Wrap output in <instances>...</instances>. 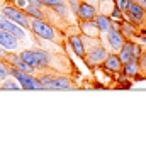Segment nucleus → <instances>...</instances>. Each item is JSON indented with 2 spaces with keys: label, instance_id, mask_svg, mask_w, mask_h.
Segmentation results:
<instances>
[{
  "label": "nucleus",
  "instance_id": "obj_1",
  "mask_svg": "<svg viewBox=\"0 0 146 149\" xmlns=\"http://www.w3.org/2000/svg\"><path fill=\"white\" fill-rule=\"evenodd\" d=\"M19 56L31 65L36 71H43V70H51L55 61L58 59V56L46 51V49H41V47H34V49H24L20 51Z\"/></svg>",
  "mask_w": 146,
  "mask_h": 149
},
{
  "label": "nucleus",
  "instance_id": "obj_2",
  "mask_svg": "<svg viewBox=\"0 0 146 149\" xmlns=\"http://www.w3.org/2000/svg\"><path fill=\"white\" fill-rule=\"evenodd\" d=\"M29 31L41 41H49V42H58V44H63L65 36L61 32V29L55 27L49 20L44 19H31V26Z\"/></svg>",
  "mask_w": 146,
  "mask_h": 149
},
{
  "label": "nucleus",
  "instance_id": "obj_3",
  "mask_svg": "<svg viewBox=\"0 0 146 149\" xmlns=\"http://www.w3.org/2000/svg\"><path fill=\"white\" fill-rule=\"evenodd\" d=\"M44 90H75L77 85L70 76L56 73H43L37 76Z\"/></svg>",
  "mask_w": 146,
  "mask_h": 149
},
{
  "label": "nucleus",
  "instance_id": "obj_4",
  "mask_svg": "<svg viewBox=\"0 0 146 149\" xmlns=\"http://www.w3.org/2000/svg\"><path fill=\"white\" fill-rule=\"evenodd\" d=\"M9 76L17 80V83L20 85L22 90H44L43 83L39 81L37 76H34V73H26V71H20V70L9 65Z\"/></svg>",
  "mask_w": 146,
  "mask_h": 149
},
{
  "label": "nucleus",
  "instance_id": "obj_5",
  "mask_svg": "<svg viewBox=\"0 0 146 149\" xmlns=\"http://www.w3.org/2000/svg\"><path fill=\"white\" fill-rule=\"evenodd\" d=\"M2 15L7 17L9 20H12V22H15V24H19L20 27L26 29V31H27L29 26H31V17H29L22 9H19V7L12 5V3H7V2H5V3L2 5Z\"/></svg>",
  "mask_w": 146,
  "mask_h": 149
},
{
  "label": "nucleus",
  "instance_id": "obj_6",
  "mask_svg": "<svg viewBox=\"0 0 146 149\" xmlns=\"http://www.w3.org/2000/svg\"><path fill=\"white\" fill-rule=\"evenodd\" d=\"M107 54H109L107 47L102 46L100 42L97 41V44H92L90 49H87V54L83 58V61L87 63L88 68H97V66H100V63L105 59Z\"/></svg>",
  "mask_w": 146,
  "mask_h": 149
},
{
  "label": "nucleus",
  "instance_id": "obj_7",
  "mask_svg": "<svg viewBox=\"0 0 146 149\" xmlns=\"http://www.w3.org/2000/svg\"><path fill=\"white\" fill-rule=\"evenodd\" d=\"M124 19H128L129 22H133L138 29L146 27V10L138 2H133L129 5L128 12H124Z\"/></svg>",
  "mask_w": 146,
  "mask_h": 149
},
{
  "label": "nucleus",
  "instance_id": "obj_8",
  "mask_svg": "<svg viewBox=\"0 0 146 149\" xmlns=\"http://www.w3.org/2000/svg\"><path fill=\"white\" fill-rule=\"evenodd\" d=\"M122 65L124 63L121 61L117 53H109L105 56V59L100 63V68L104 71H107L109 74H117L119 71H122Z\"/></svg>",
  "mask_w": 146,
  "mask_h": 149
},
{
  "label": "nucleus",
  "instance_id": "obj_9",
  "mask_svg": "<svg viewBox=\"0 0 146 149\" xmlns=\"http://www.w3.org/2000/svg\"><path fill=\"white\" fill-rule=\"evenodd\" d=\"M0 46L4 47L7 53H17L19 47H20V41L14 34L0 29Z\"/></svg>",
  "mask_w": 146,
  "mask_h": 149
},
{
  "label": "nucleus",
  "instance_id": "obj_10",
  "mask_svg": "<svg viewBox=\"0 0 146 149\" xmlns=\"http://www.w3.org/2000/svg\"><path fill=\"white\" fill-rule=\"evenodd\" d=\"M0 29H4V31L10 32V34H14V36L19 39V41H24V39L27 37L26 29H22L19 24H15V22L9 20V19L4 17V15H0Z\"/></svg>",
  "mask_w": 146,
  "mask_h": 149
},
{
  "label": "nucleus",
  "instance_id": "obj_11",
  "mask_svg": "<svg viewBox=\"0 0 146 149\" xmlns=\"http://www.w3.org/2000/svg\"><path fill=\"white\" fill-rule=\"evenodd\" d=\"M124 42H126V37L119 29H110L107 32V46L110 47L112 53H119V49L122 47Z\"/></svg>",
  "mask_w": 146,
  "mask_h": 149
},
{
  "label": "nucleus",
  "instance_id": "obj_12",
  "mask_svg": "<svg viewBox=\"0 0 146 149\" xmlns=\"http://www.w3.org/2000/svg\"><path fill=\"white\" fill-rule=\"evenodd\" d=\"M95 15H97L95 5L88 3L87 0H80V5H78V10H77V17H78V20H93Z\"/></svg>",
  "mask_w": 146,
  "mask_h": 149
},
{
  "label": "nucleus",
  "instance_id": "obj_13",
  "mask_svg": "<svg viewBox=\"0 0 146 149\" xmlns=\"http://www.w3.org/2000/svg\"><path fill=\"white\" fill-rule=\"evenodd\" d=\"M68 44H70L73 53L78 56L80 59L85 58V54H87V44H85V41H83V37L80 34H72L68 37Z\"/></svg>",
  "mask_w": 146,
  "mask_h": 149
},
{
  "label": "nucleus",
  "instance_id": "obj_14",
  "mask_svg": "<svg viewBox=\"0 0 146 149\" xmlns=\"http://www.w3.org/2000/svg\"><path fill=\"white\" fill-rule=\"evenodd\" d=\"M122 71L126 73L128 78H143L141 68H139V58H131L122 65Z\"/></svg>",
  "mask_w": 146,
  "mask_h": 149
},
{
  "label": "nucleus",
  "instance_id": "obj_15",
  "mask_svg": "<svg viewBox=\"0 0 146 149\" xmlns=\"http://www.w3.org/2000/svg\"><path fill=\"white\" fill-rule=\"evenodd\" d=\"M119 31H121V32L124 34V37L129 39V41H134L136 37H139V29H138L133 22H129L128 19H122V20H121Z\"/></svg>",
  "mask_w": 146,
  "mask_h": 149
},
{
  "label": "nucleus",
  "instance_id": "obj_16",
  "mask_svg": "<svg viewBox=\"0 0 146 149\" xmlns=\"http://www.w3.org/2000/svg\"><path fill=\"white\" fill-rule=\"evenodd\" d=\"M80 31L85 37H90V39L99 37V27L95 24V19L93 20H80Z\"/></svg>",
  "mask_w": 146,
  "mask_h": 149
},
{
  "label": "nucleus",
  "instance_id": "obj_17",
  "mask_svg": "<svg viewBox=\"0 0 146 149\" xmlns=\"http://www.w3.org/2000/svg\"><path fill=\"white\" fill-rule=\"evenodd\" d=\"M24 12H26L31 19H44V20H48V12H46V7L27 3V5L24 7Z\"/></svg>",
  "mask_w": 146,
  "mask_h": 149
},
{
  "label": "nucleus",
  "instance_id": "obj_18",
  "mask_svg": "<svg viewBox=\"0 0 146 149\" xmlns=\"http://www.w3.org/2000/svg\"><path fill=\"white\" fill-rule=\"evenodd\" d=\"M95 24H97V27H99V32H102V34H107L110 29H114L112 19H110L107 14H97V15H95Z\"/></svg>",
  "mask_w": 146,
  "mask_h": 149
},
{
  "label": "nucleus",
  "instance_id": "obj_19",
  "mask_svg": "<svg viewBox=\"0 0 146 149\" xmlns=\"http://www.w3.org/2000/svg\"><path fill=\"white\" fill-rule=\"evenodd\" d=\"M117 54H119V58H121L122 63H126V61H129L131 58H134V41L126 39V42L122 44V47L119 49Z\"/></svg>",
  "mask_w": 146,
  "mask_h": 149
},
{
  "label": "nucleus",
  "instance_id": "obj_20",
  "mask_svg": "<svg viewBox=\"0 0 146 149\" xmlns=\"http://www.w3.org/2000/svg\"><path fill=\"white\" fill-rule=\"evenodd\" d=\"M0 88H2V90H22L20 85L17 83V80L12 78V76H7L5 80H2V81H0Z\"/></svg>",
  "mask_w": 146,
  "mask_h": 149
},
{
  "label": "nucleus",
  "instance_id": "obj_21",
  "mask_svg": "<svg viewBox=\"0 0 146 149\" xmlns=\"http://www.w3.org/2000/svg\"><path fill=\"white\" fill-rule=\"evenodd\" d=\"M109 15H110V19H114V20H122V19H124V12L114 3L112 9H110V12H109Z\"/></svg>",
  "mask_w": 146,
  "mask_h": 149
},
{
  "label": "nucleus",
  "instance_id": "obj_22",
  "mask_svg": "<svg viewBox=\"0 0 146 149\" xmlns=\"http://www.w3.org/2000/svg\"><path fill=\"white\" fill-rule=\"evenodd\" d=\"M41 5L46 7V9H53L56 5H61V3H66V0H39Z\"/></svg>",
  "mask_w": 146,
  "mask_h": 149
},
{
  "label": "nucleus",
  "instance_id": "obj_23",
  "mask_svg": "<svg viewBox=\"0 0 146 149\" xmlns=\"http://www.w3.org/2000/svg\"><path fill=\"white\" fill-rule=\"evenodd\" d=\"M7 76H9V65L4 59H0V81L5 80Z\"/></svg>",
  "mask_w": 146,
  "mask_h": 149
},
{
  "label": "nucleus",
  "instance_id": "obj_24",
  "mask_svg": "<svg viewBox=\"0 0 146 149\" xmlns=\"http://www.w3.org/2000/svg\"><path fill=\"white\" fill-rule=\"evenodd\" d=\"M139 68H141L143 78H146V51H141L139 54Z\"/></svg>",
  "mask_w": 146,
  "mask_h": 149
},
{
  "label": "nucleus",
  "instance_id": "obj_25",
  "mask_svg": "<svg viewBox=\"0 0 146 149\" xmlns=\"http://www.w3.org/2000/svg\"><path fill=\"white\" fill-rule=\"evenodd\" d=\"M66 3H68V7L72 9L73 15H77V10H78V5H80V0H66Z\"/></svg>",
  "mask_w": 146,
  "mask_h": 149
},
{
  "label": "nucleus",
  "instance_id": "obj_26",
  "mask_svg": "<svg viewBox=\"0 0 146 149\" xmlns=\"http://www.w3.org/2000/svg\"><path fill=\"white\" fill-rule=\"evenodd\" d=\"M7 54H9V53H7V51H5L4 47L0 46V59H4V61H5V58H7Z\"/></svg>",
  "mask_w": 146,
  "mask_h": 149
},
{
  "label": "nucleus",
  "instance_id": "obj_27",
  "mask_svg": "<svg viewBox=\"0 0 146 149\" xmlns=\"http://www.w3.org/2000/svg\"><path fill=\"white\" fill-rule=\"evenodd\" d=\"M134 2H138V3H139V5L146 10V0H134Z\"/></svg>",
  "mask_w": 146,
  "mask_h": 149
},
{
  "label": "nucleus",
  "instance_id": "obj_28",
  "mask_svg": "<svg viewBox=\"0 0 146 149\" xmlns=\"http://www.w3.org/2000/svg\"><path fill=\"white\" fill-rule=\"evenodd\" d=\"M139 39H141V42H145L146 44V36H139Z\"/></svg>",
  "mask_w": 146,
  "mask_h": 149
},
{
  "label": "nucleus",
  "instance_id": "obj_29",
  "mask_svg": "<svg viewBox=\"0 0 146 149\" xmlns=\"http://www.w3.org/2000/svg\"><path fill=\"white\" fill-rule=\"evenodd\" d=\"M87 2H88V0H87Z\"/></svg>",
  "mask_w": 146,
  "mask_h": 149
}]
</instances>
